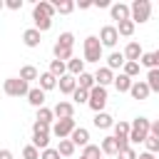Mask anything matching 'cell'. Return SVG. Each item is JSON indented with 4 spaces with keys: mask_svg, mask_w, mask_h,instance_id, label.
I'll return each instance as SVG.
<instances>
[{
    "mask_svg": "<svg viewBox=\"0 0 159 159\" xmlns=\"http://www.w3.org/2000/svg\"><path fill=\"white\" fill-rule=\"evenodd\" d=\"M72 47H75V35H72V32H62V35L57 37L55 47H52L55 60H60V62H70V60H72Z\"/></svg>",
    "mask_w": 159,
    "mask_h": 159,
    "instance_id": "obj_1",
    "label": "cell"
},
{
    "mask_svg": "<svg viewBox=\"0 0 159 159\" xmlns=\"http://www.w3.org/2000/svg\"><path fill=\"white\" fill-rule=\"evenodd\" d=\"M82 50H84V62H99L102 60V42H99V37H94V35L84 37Z\"/></svg>",
    "mask_w": 159,
    "mask_h": 159,
    "instance_id": "obj_2",
    "label": "cell"
},
{
    "mask_svg": "<svg viewBox=\"0 0 159 159\" xmlns=\"http://www.w3.org/2000/svg\"><path fill=\"white\" fill-rule=\"evenodd\" d=\"M149 132H152V122H149L147 117H137V119L132 122V132H129V142H147V137H149Z\"/></svg>",
    "mask_w": 159,
    "mask_h": 159,
    "instance_id": "obj_3",
    "label": "cell"
},
{
    "mask_svg": "<svg viewBox=\"0 0 159 159\" xmlns=\"http://www.w3.org/2000/svg\"><path fill=\"white\" fill-rule=\"evenodd\" d=\"M2 92L7 94V97H27V92H30V87H27V82L25 80H20V77H7L5 82H2Z\"/></svg>",
    "mask_w": 159,
    "mask_h": 159,
    "instance_id": "obj_4",
    "label": "cell"
},
{
    "mask_svg": "<svg viewBox=\"0 0 159 159\" xmlns=\"http://www.w3.org/2000/svg\"><path fill=\"white\" fill-rule=\"evenodd\" d=\"M50 124H42V122H35L32 124V147L37 149H47L50 147Z\"/></svg>",
    "mask_w": 159,
    "mask_h": 159,
    "instance_id": "obj_5",
    "label": "cell"
},
{
    "mask_svg": "<svg viewBox=\"0 0 159 159\" xmlns=\"http://www.w3.org/2000/svg\"><path fill=\"white\" fill-rule=\"evenodd\" d=\"M129 7H132V22H134V25H137V22H139V25L147 22L149 15H152V2H149V0H134Z\"/></svg>",
    "mask_w": 159,
    "mask_h": 159,
    "instance_id": "obj_6",
    "label": "cell"
},
{
    "mask_svg": "<svg viewBox=\"0 0 159 159\" xmlns=\"http://www.w3.org/2000/svg\"><path fill=\"white\" fill-rule=\"evenodd\" d=\"M87 104L92 107V112H94V114H99V112L104 109V104H107V87L94 84V87L89 89V102H87Z\"/></svg>",
    "mask_w": 159,
    "mask_h": 159,
    "instance_id": "obj_7",
    "label": "cell"
},
{
    "mask_svg": "<svg viewBox=\"0 0 159 159\" xmlns=\"http://www.w3.org/2000/svg\"><path fill=\"white\" fill-rule=\"evenodd\" d=\"M75 129H77L75 117H72V119H57V122L52 124V134H55V137H60V139H67Z\"/></svg>",
    "mask_w": 159,
    "mask_h": 159,
    "instance_id": "obj_8",
    "label": "cell"
},
{
    "mask_svg": "<svg viewBox=\"0 0 159 159\" xmlns=\"http://www.w3.org/2000/svg\"><path fill=\"white\" fill-rule=\"evenodd\" d=\"M117 40H119L117 25H104V27L99 30V42H102V47H104V45H107V47H114Z\"/></svg>",
    "mask_w": 159,
    "mask_h": 159,
    "instance_id": "obj_9",
    "label": "cell"
},
{
    "mask_svg": "<svg viewBox=\"0 0 159 159\" xmlns=\"http://www.w3.org/2000/svg\"><path fill=\"white\" fill-rule=\"evenodd\" d=\"M109 10H112V20H117V22L132 20V7H129V5H122V2H117V5H112Z\"/></svg>",
    "mask_w": 159,
    "mask_h": 159,
    "instance_id": "obj_10",
    "label": "cell"
},
{
    "mask_svg": "<svg viewBox=\"0 0 159 159\" xmlns=\"http://www.w3.org/2000/svg\"><path fill=\"white\" fill-rule=\"evenodd\" d=\"M52 112H55L57 119H72V117H75V107H72V102H57Z\"/></svg>",
    "mask_w": 159,
    "mask_h": 159,
    "instance_id": "obj_11",
    "label": "cell"
},
{
    "mask_svg": "<svg viewBox=\"0 0 159 159\" xmlns=\"http://www.w3.org/2000/svg\"><path fill=\"white\" fill-rule=\"evenodd\" d=\"M142 55H144V50L139 47V42H129V45L124 47V60H127V62H139Z\"/></svg>",
    "mask_w": 159,
    "mask_h": 159,
    "instance_id": "obj_12",
    "label": "cell"
},
{
    "mask_svg": "<svg viewBox=\"0 0 159 159\" xmlns=\"http://www.w3.org/2000/svg\"><path fill=\"white\" fill-rule=\"evenodd\" d=\"M57 87H60V92H62V94H72V92L77 89V80H75L72 75H65V77H60V80H57Z\"/></svg>",
    "mask_w": 159,
    "mask_h": 159,
    "instance_id": "obj_13",
    "label": "cell"
},
{
    "mask_svg": "<svg viewBox=\"0 0 159 159\" xmlns=\"http://www.w3.org/2000/svg\"><path fill=\"white\" fill-rule=\"evenodd\" d=\"M149 92H152V89H149L147 80H144V82H139V80H137V82L132 84V89H129V94H132L134 99H147V97H149Z\"/></svg>",
    "mask_w": 159,
    "mask_h": 159,
    "instance_id": "obj_14",
    "label": "cell"
},
{
    "mask_svg": "<svg viewBox=\"0 0 159 159\" xmlns=\"http://www.w3.org/2000/svg\"><path fill=\"white\" fill-rule=\"evenodd\" d=\"M94 82H97L99 87H107L109 82H114V75H112V70H109V67H99V70L94 72Z\"/></svg>",
    "mask_w": 159,
    "mask_h": 159,
    "instance_id": "obj_15",
    "label": "cell"
},
{
    "mask_svg": "<svg viewBox=\"0 0 159 159\" xmlns=\"http://www.w3.org/2000/svg\"><path fill=\"white\" fill-rule=\"evenodd\" d=\"M70 139H72L75 147H77V144H80V147H87V144H89V132H87L84 127H77V129L70 134Z\"/></svg>",
    "mask_w": 159,
    "mask_h": 159,
    "instance_id": "obj_16",
    "label": "cell"
},
{
    "mask_svg": "<svg viewBox=\"0 0 159 159\" xmlns=\"http://www.w3.org/2000/svg\"><path fill=\"white\" fill-rule=\"evenodd\" d=\"M32 15H42V17H50V20H52V15H55V5H52V2L40 0V2L32 7Z\"/></svg>",
    "mask_w": 159,
    "mask_h": 159,
    "instance_id": "obj_17",
    "label": "cell"
},
{
    "mask_svg": "<svg viewBox=\"0 0 159 159\" xmlns=\"http://www.w3.org/2000/svg\"><path fill=\"white\" fill-rule=\"evenodd\" d=\"M27 102H30L32 107H37V109L45 107V92H42L40 87H32V89L27 92Z\"/></svg>",
    "mask_w": 159,
    "mask_h": 159,
    "instance_id": "obj_18",
    "label": "cell"
},
{
    "mask_svg": "<svg viewBox=\"0 0 159 159\" xmlns=\"http://www.w3.org/2000/svg\"><path fill=\"white\" fill-rule=\"evenodd\" d=\"M22 42H25L27 47H37V45H40V30L27 27V30L22 32Z\"/></svg>",
    "mask_w": 159,
    "mask_h": 159,
    "instance_id": "obj_19",
    "label": "cell"
},
{
    "mask_svg": "<svg viewBox=\"0 0 159 159\" xmlns=\"http://www.w3.org/2000/svg\"><path fill=\"white\" fill-rule=\"evenodd\" d=\"M55 87H57V77H55L50 70H47V72H42V75H40V89H42V92H47V89H55Z\"/></svg>",
    "mask_w": 159,
    "mask_h": 159,
    "instance_id": "obj_20",
    "label": "cell"
},
{
    "mask_svg": "<svg viewBox=\"0 0 159 159\" xmlns=\"http://www.w3.org/2000/svg\"><path fill=\"white\" fill-rule=\"evenodd\" d=\"M102 154H107V157H117L119 154V147H117L114 137H104L102 139Z\"/></svg>",
    "mask_w": 159,
    "mask_h": 159,
    "instance_id": "obj_21",
    "label": "cell"
},
{
    "mask_svg": "<svg viewBox=\"0 0 159 159\" xmlns=\"http://www.w3.org/2000/svg\"><path fill=\"white\" fill-rule=\"evenodd\" d=\"M94 127L97 129H109V127H114V122L107 112H99V114H94Z\"/></svg>",
    "mask_w": 159,
    "mask_h": 159,
    "instance_id": "obj_22",
    "label": "cell"
},
{
    "mask_svg": "<svg viewBox=\"0 0 159 159\" xmlns=\"http://www.w3.org/2000/svg\"><path fill=\"white\" fill-rule=\"evenodd\" d=\"M52 5H55V12H60V15H70L75 10V2L72 0H55Z\"/></svg>",
    "mask_w": 159,
    "mask_h": 159,
    "instance_id": "obj_23",
    "label": "cell"
},
{
    "mask_svg": "<svg viewBox=\"0 0 159 159\" xmlns=\"http://www.w3.org/2000/svg\"><path fill=\"white\" fill-rule=\"evenodd\" d=\"M124 52H112L109 57H107V67L109 70H117V67H124Z\"/></svg>",
    "mask_w": 159,
    "mask_h": 159,
    "instance_id": "obj_24",
    "label": "cell"
},
{
    "mask_svg": "<svg viewBox=\"0 0 159 159\" xmlns=\"http://www.w3.org/2000/svg\"><path fill=\"white\" fill-rule=\"evenodd\" d=\"M94 84H97V82H94V75H89V72H82L80 80H77V87H80V89H87V92H89Z\"/></svg>",
    "mask_w": 159,
    "mask_h": 159,
    "instance_id": "obj_25",
    "label": "cell"
},
{
    "mask_svg": "<svg viewBox=\"0 0 159 159\" xmlns=\"http://www.w3.org/2000/svg\"><path fill=\"white\" fill-rule=\"evenodd\" d=\"M132 84H134V82H132L124 72H122L119 77H114V87H117V92H129V89H132Z\"/></svg>",
    "mask_w": 159,
    "mask_h": 159,
    "instance_id": "obj_26",
    "label": "cell"
},
{
    "mask_svg": "<svg viewBox=\"0 0 159 159\" xmlns=\"http://www.w3.org/2000/svg\"><path fill=\"white\" fill-rule=\"evenodd\" d=\"M134 27H137V25H134L132 20H124V22H117V32H119L122 37H132V35H134Z\"/></svg>",
    "mask_w": 159,
    "mask_h": 159,
    "instance_id": "obj_27",
    "label": "cell"
},
{
    "mask_svg": "<svg viewBox=\"0 0 159 159\" xmlns=\"http://www.w3.org/2000/svg\"><path fill=\"white\" fill-rule=\"evenodd\" d=\"M52 119H55V112H52L50 107H40V109H37V119H35V122H42V124H52Z\"/></svg>",
    "mask_w": 159,
    "mask_h": 159,
    "instance_id": "obj_28",
    "label": "cell"
},
{
    "mask_svg": "<svg viewBox=\"0 0 159 159\" xmlns=\"http://www.w3.org/2000/svg\"><path fill=\"white\" fill-rule=\"evenodd\" d=\"M147 84H149L152 92H159V67H154V70L147 72Z\"/></svg>",
    "mask_w": 159,
    "mask_h": 159,
    "instance_id": "obj_29",
    "label": "cell"
},
{
    "mask_svg": "<svg viewBox=\"0 0 159 159\" xmlns=\"http://www.w3.org/2000/svg\"><path fill=\"white\" fill-rule=\"evenodd\" d=\"M32 22H35V30H40V32H45V30L52 27V20L50 17H42V15H32Z\"/></svg>",
    "mask_w": 159,
    "mask_h": 159,
    "instance_id": "obj_30",
    "label": "cell"
},
{
    "mask_svg": "<svg viewBox=\"0 0 159 159\" xmlns=\"http://www.w3.org/2000/svg\"><path fill=\"white\" fill-rule=\"evenodd\" d=\"M67 70H70V75H72V77H75V75H82V72H84V60L72 57V60L67 62Z\"/></svg>",
    "mask_w": 159,
    "mask_h": 159,
    "instance_id": "obj_31",
    "label": "cell"
},
{
    "mask_svg": "<svg viewBox=\"0 0 159 159\" xmlns=\"http://www.w3.org/2000/svg\"><path fill=\"white\" fill-rule=\"evenodd\" d=\"M50 72L60 80V77H65V72H67V62H60V60H52L50 62Z\"/></svg>",
    "mask_w": 159,
    "mask_h": 159,
    "instance_id": "obj_32",
    "label": "cell"
},
{
    "mask_svg": "<svg viewBox=\"0 0 159 159\" xmlns=\"http://www.w3.org/2000/svg\"><path fill=\"white\" fill-rule=\"evenodd\" d=\"M57 152H60V157H72V154H75V144H72V139H60Z\"/></svg>",
    "mask_w": 159,
    "mask_h": 159,
    "instance_id": "obj_33",
    "label": "cell"
},
{
    "mask_svg": "<svg viewBox=\"0 0 159 159\" xmlns=\"http://www.w3.org/2000/svg\"><path fill=\"white\" fill-rule=\"evenodd\" d=\"M40 75H37V67H32V65H25L22 70H20V80H25V82H30V80H37Z\"/></svg>",
    "mask_w": 159,
    "mask_h": 159,
    "instance_id": "obj_34",
    "label": "cell"
},
{
    "mask_svg": "<svg viewBox=\"0 0 159 159\" xmlns=\"http://www.w3.org/2000/svg\"><path fill=\"white\" fill-rule=\"evenodd\" d=\"M82 157H84V159H99V157H102V147L87 144V147H84V152H82Z\"/></svg>",
    "mask_w": 159,
    "mask_h": 159,
    "instance_id": "obj_35",
    "label": "cell"
},
{
    "mask_svg": "<svg viewBox=\"0 0 159 159\" xmlns=\"http://www.w3.org/2000/svg\"><path fill=\"white\" fill-rule=\"evenodd\" d=\"M129 132H132L129 122H117L114 124V137H129Z\"/></svg>",
    "mask_w": 159,
    "mask_h": 159,
    "instance_id": "obj_36",
    "label": "cell"
},
{
    "mask_svg": "<svg viewBox=\"0 0 159 159\" xmlns=\"http://www.w3.org/2000/svg\"><path fill=\"white\" fill-rule=\"evenodd\" d=\"M122 70H124V75L132 80V77H137V75H139V62H124V67H122Z\"/></svg>",
    "mask_w": 159,
    "mask_h": 159,
    "instance_id": "obj_37",
    "label": "cell"
},
{
    "mask_svg": "<svg viewBox=\"0 0 159 159\" xmlns=\"http://www.w3.org/2000/svg\"><path fill=\"white\" fill-rule=\"evenodd\" d=\"M22 159H40V149H37V147H32V144L22 147Z\"/></svg>",
    "mask_w": 159,
    "mask_h": 159,
    "instance_id": "obj_38",
    "label": "cell"
},
{
    "mask_svg": "<svg viewBox=\"0 0 159 159\" xmlns=\"http://www.w3.org/2000/svg\"><path fill=\"white\" fill-rule=\"evenodd\" d=\"M144 144H147V152H149V154H157V152H159V137H152V134H149Z\"/></svg>",
    "mask_w": 159,
    "mask_h": 159,
    "instance_id": "obj_39",
    "label": "cell"
},
{
    "mask_svg": "<svg viewBox=\"0 0 159 159\" xmlns=\"http://www.w3.org/2000/svg\"><path fill=\"white\" fill-rule=\"evenodd\" d=\"M139 65H144V67L154 70V67H157V65H154V52H144V55H142V60H139Z\"/></svg>",
    "mask_w": 159,
    "mask_h": 159,
    "instance_id": "obj_40",
    "label": "cell"
},
{
    "mask_svg": "<svg viewBox=\"0 0 159 159\" xmlns=\"http://www.w3.org/2000/svg\"><path fill=\"white\" fill-rule=\"evenodd\" d=\"M72 99H75V102H89V92H87V89H80V87H77V89L72 92Z\"/></svg>",
    "mask_w": 159,
    "mask_h": 159,
    "instance_id": "obj_41",
    "label": "cell"
},
{
    "mask_svg": "<svg viewBox=\"0 0 159 159\" xmlns=\"http://www.w3.org/2000/svg\"><path fill=\"white\" fill-rule=\"evenodd\" d=\"M40 159H60V152H57V149H52V147H47V149H42Z\"/></svg>",
    "mask_w": 159,
    "mask_h": 159,
    "instance_id": "obj_42",
    "label": "cell"
},
{
    "mask_svg": "<svg viewBox=\"0 0 159 159\" xmlns=\"http://www.w3.org/2000/svg\"><path fill=\"white\" fill-rule=\"evenodd\" d=\"M117 157H119V159H139V157H137V152H134L132 147H129V149H124V152H119Z\"/></svg>",
    "mask_w": 159,
    "mask_h": 159,
    "instance_id": "obj_43",
    "label": "cell"
},
{
    "mask_svg": "<svg viewBox=\"0 0 159 159\" xmlns=\"http://www.w3.org/2000/svg\"><path fill=\"white\" fill-rule=\"evenodd\" d=\"M5 5H7L10 10H20V7H22V0H7Z\"/></svg>",
    "mask_w": 159,
    "mask_h": 159,
    "instance_id": "obj_44",
    "label": "cell"
},
{
    "mask_svg": "<svg viewBox=\"0 0 159 159\" xmlns=\"http://www.w3.org/2000/svg\"><path fill=\"white\" fill-rule=\"evenodd\" d=\"M77 5H80V10H89V7L94 5V2H89V0H80Z\"/></svg>",
    "mask_w": 159,
    "mask_h": 159,
    "instance_id": "obj_45",
    "label": "cell"
},
{
    "mask_svg": "<svg viewBox=\"0 0 159 159\" xmlns=\"http://www.w3.org/2000/svg\"><path fill=\"white\" fill-rule=\"evenodd\" d=\"M152 137H159V119L157 122H152V132H149Z\"/></svg>",
    "mask_w": 159,
    "mask_h": 159,
    "instance_id": "obj_46",
    "label": "cell"
},
{
    "mask_svg": "<svg viewBox=\"0 0 159 159\" xmlns=\"http://www.w3.org/2000/svg\"><path fill=\"white\" fill-rule=\"evenodd\" d=\"M0 159H12V152L10 149H0Z\"/></svg>",
    "mask_w": 159,
    "mask_h": 159,
    "instance_id": "obj_47",
    "label": "cell"
},
{
    "mask_svg": "<svg viewBox=\"0 0 159 159\" xmlns=\"http://www.w3.org/2000/svg\"><path fill=\"white\" fill-rule=\"evenodd\" d=\"M94 7H109V2H107V0H97V2H94Z\"/></svg>",
    "mask_w": 159,
    "mask_h": 159,
    "instance_id": "obj_48",
    "label": "cell"
},
{
    "mask_svg": "<svg viewBox=\"0 0 159 159\" xmlns=\"http://www.w3.org/2000/svg\"><path fill=\"white\" fill-rule=\"evenodd\" d=\"M139 159H154V154H149V152H144V154H139Z\"/></svg>",
    "mask_w": 159,
    "mask_h": 159,
    "instance_id": "obj_49",
    "label": "cell"
},
{
    "mask_svg": "<svg viewBox=\"0 0 159 159\" xmlns=\"http://www.w3.org/2000/svg\"><path fill=\"white\" fill-rule=\"evenodd\" d=\"M154 65L159 67V50H154Z\"/></svg>",
    "mask_w": 159,
    "mask_h": 159,
    "instance_id": "obj_50",
    "label": "cell"
},
{
    "mask_svg": "<svg viewBox=\"0 0 159 159\" xmlns=\"http://www.w3.org/2000/svg\"><path fill=\"white\" fill-rule=\"evenodd\" d=\"M2 7H5V2H2V0H0V10H2Z\"/></svg>",
    "mask_w": 159,
    "mask_h": 159,
    "instance_id": "obj_51",
    "label": "cell"
},
{
    "mask_svg": "<svg viewBox=\"0 0 159 159\" xmlns=\"http://www.w3.org/2000/svg\"><path fill=\"white\" fill-rule=\"evenodd\" d=\"M80 159H84V157H80Z\"/></svg>",
    "mask_w": 159,
    "mask_h": 159,
    "instance_id": "obj_52",
    "label": "cell"
}]
</instances>
